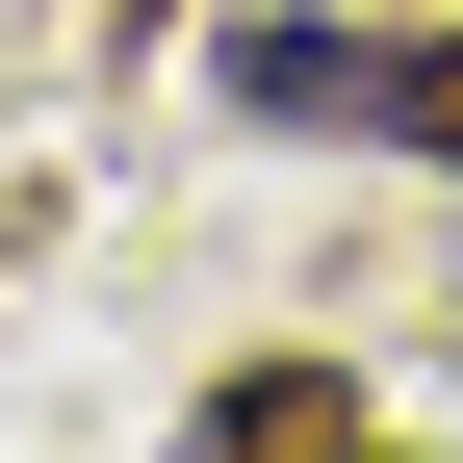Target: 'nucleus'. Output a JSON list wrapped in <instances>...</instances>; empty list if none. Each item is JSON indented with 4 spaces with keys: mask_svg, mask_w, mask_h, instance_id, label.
Instances as JSON below:
<instances>
[{
    "mask_svg": "<svg viewBox=\"0 0 463 463\" xmlns=\"http://www.w3.org/2000/svg\"><path fill=\"white\" fill-rule=\"evenodd\" d=\"M412 155H438V181H463V26L412 52Z\"/></svg>",
    "mask_w": 463,
    "mask_h": 463,
    "instance_id": "nucleus-3",
    "label": "nucleus"
},
{
    "mask_svg": "<svg viewBox=\"0 0 463 463\" xmlns=\"http://www.w3.org/2000/svg\"><path fill=\"white\" fill-rule=\"evenodd\" d=\"M206 103H232V129H412V52H386V26H309V0H258V26L206 52Z\"/></svg>",
    "mask_w": 463,
    "mask_h": 463,
    "instance_id": "nucleus-1",
    "label": "nucleus"
},
{
    "mask_svg": "<svg viewBox=\"0 0 463 463\" xmlns=\"http://www.w3.org/2000/svg\"><path fill=\"white\" fill-rule=\"evenodd\" d=\"M181 463H386V438H361V386H335V361H232L206 412H181Z\"/></svg>",
    "mask_w": 463,
    "mask_h": 463,
    "instance_id": "nucleus-2",
    "label": "nucleus"
}]
</instances>
